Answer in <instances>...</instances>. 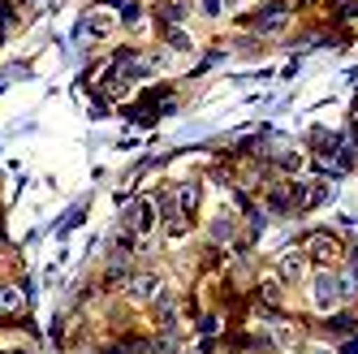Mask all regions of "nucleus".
Here are the masks:
<instances>
[{"label": "nucleus", "instance_id": "1", "mask_svg": "<svg viewBox=\"0 0 358 354\" xmlns=\"http://www.w3.org/2000/svg\"><path fill=\"white\" fill-rule=\"evenodd\" d=\"M294 17H298V5L294 0H259L246 17H242V27L255 35V39H276V35H285L294 27Z\"/></svg>", "mask_w": 358, "mask_h": 354}, {"label": "nucleus", "instance_id": "2", "mask_svg": "<svg viewBox=\"0 0 358 354\" xmlns=\"http://www.w3.org/2000/svg\"><path fill=\"white\" fill-rule=\"evenodd\" d=\"M302 255L311 260V268H341L350 255V238L341 229H306L302 234Z\"/></svg>", "mask_w": 358, "mask_h": 354}, {"label": "nucleus", "instance_id": "3", "mask_svg": "<svg viewBox=\"0 0 358 354\" xmlns=\"http://www.w3.org/2000/svg\"><path fill=\"white\" fill-rule=\"evenodd\" d=\"M302 294H306V311H311V320H320V316H328V311L345 307V302H341L337 268H311V276H306Z\"/></svg>", "mask_w": 358, "mask_h": 354}, {"label": "nucleus", "instance_id": "4", "mask_svg": "<svg viewBox=\"0 0 358 354\" xmlns=\"http://www.w3.org/2000/svg\"><path fill=\"white\" fill-rule=\"evenodd\" d=\"M272 272H276L289 290H302V285H306V276H311V260L302 255V246H285V250H276Z\"/></svg>", "mask_w": 358, "mask_h": 354}, {"label": "nucleus", "instance_id": "5", "mask_svg": "<svg viewBox=\"0 0 358 354\" xmlns=\"http://www.w3.org/2000/svg\"><path fill=\"white\" fill-rule=\"evenodd\" d=\"M315 328H320L324 341L337 346V341H345V337L358 333V307H337V311H328V316L315 320Z\"/></svg>", "mask_w": 358, "mask_h": 354}, {"label": "nucleus", "instance_id": "6", "mask_svg": "<svg viewBox=\"0 0 358 354\" xmlns=\"http://www.w3.org/2000/svg\"><path fill=\"white\" fill-rule=\"evenodd\" d=\"M208 242L220 246V250L238 246L242 242V220L234 212H212V220H208Z\"/></svg>", "mask_w": 358, "mask_h": 354}, {"label": "nucleus", "instance_id": "7", "mask_svg": "<svg viewBox=\"0 0 358 354\" xmlns=\"http://www.w3.org/2000/svg\"><path fill=\"white\" fill-rule=\"evenodd\" d=\"M164 294V281H160V272H151V268H143V272H130V281H125V298L130 302H156Z\"/></svg>", "mask_w": 358, "mask_h": 354}, {"label": "nucleus", "instance_id": "8", "mask_svg": "<svg viewBox=\"0 0 358 354\" xmlns=\"http://www.w3.org/2000/svg\"><path fill=\"white\" fill-rule=\"evenodd\" d=\"M117 27H121V22H117V13L99 5V9H91V13L83 17V27H78V39H83V43H99V39H108Z\"/></svg>", "mask_w": 358, "mask_h": 354}, {"label": "nucleus", "instance_id": "9", "mask_svg": "<svg viewBox=\"0 0 358 354\" xmlns=\"http://www.w3.org/2000/svg\"><path fill=\"white\" fill-rule=\"evenodd\" d=\"M117 22H121V27L130 31V35H138V31L147 27V22H151V13H147L143 0H125V5L117 9Z\"/></svg>", "mask_w": 358, "mask_h": 354}, {"label": "nucleus", "instance_id": "10", "mask_svg": "<svg viewBox=\"0 0 358 354\" xmlns=\"http://www.w3.org/2000/svg\"><path fill=\"white\" fill-rule=\"evenodd\" d=\"M173 190H177V212H182V216H194L199 204H203V186L190 177V182H177Z\"/></svg>", "mask_w": 358, "mask_h": 354}, {"label": "nucleus", "instance_id": "11", "mask_svg": "<svg viewBox=\"0 0 358 354\" xmlns=\"http://www.w3.org/2000/svg\"><path fill=\"white\" fill-rule=\"evenodd\" d=\"M22 307H27V298H22V290L13 281H0V316H17Z\"/></svg>", "mask_w": 358, "mask_h": 354}, {"label": "nucleus", "instance_id": "12", "mask_svg": "<svg viewBox=\"0 0 358 354\" xmlns=\"http://www.w3.org/2000/svg\"><path fill=\"white\" fill-rule=\"evenodd\" d=\"M160 229H164L169 242H182V238H190V216H182V212H177V216H164Z\"/></svg>", "mask_w": 358, "mask_h": 354}, {"label": "nucleus", "instance_id": "13", "mask_svg": "<svg viewBox=\"0 0 358 354\" xmlns=\"http://www.w3.org/2000/svg\"><path fill=\"white\" fill-rule=\"evenodd\" d=\"M328 17L341 22V27H354V22H358V0H332V5H328Z\"/></svg>", "mask_w": 358, "mask_h": 354}, {"label": "nucleus", "instance_id": "14", "mask_svg": "<svg viewBox=\"0 0 358 354\" xmlns=\"http://www.w3.org/2000/svg\"><path fill=\"white\" fill-rule=\"evenodd\" d=\"M160 31H164V43L173 48V52H190V48H194V39H190L186 27H160Z\"/></svg>", "mask_w": 358, "mask_h": 354}, {"label": "nucleus", "instance_id": "15", "mask_svg": "<svg viewBox=\"0 0 358 354\" xmlns=\"http://www.w3.org/2000/svg\"><path fill=\"white\" fill-rule=\"evenodd\" d=\"M151 204H156L160 220H164V216H177V190H173V186H160L156 194H151Z\"/></svg>", "mask_w": 358, "mask_h": 354}, {"label": "nucleus", "instance_id": "16", "mask_svg": "<svg viewBox=\"0 0 358 354\" xmlns=\"http://www.w3.org/2000/svg\"><path fill=\"white\" fill-rule=\"evenodd\" d=\"M224 9H229V0H194V13H199V17H208V22L224 17Z\"/></svg>", "mask_w": 358, "mask_h": 354}, {"label": "nucleus", "instance_id": "17", "mask_svg": "<svg viewBox=\"0 0 358 354\" xmlns=\"http://www.w3.org/2000/svg\"><path fill=\"white\" fill-rule=\"evenodd\" d=\"M13 27H17V5L13 0H0V39H5Z\"/></svg>", "mask_w": 358, "mask_h": 354}, {"label": "nucleus", "instance_id": "18", "mask_svg": "<svg viewBox=\"0 0 358 354\" xmlns=\"http://www.w3.org/2000/svg\"><path fill=\"white\" fill-rule=\"evenodd\" d=\"M302 354H337V346H332V341H324V337H311V341L302 346Z\"/></svg>", "mask_w": 358, "mask_h": 354}, {"label": "nucleus", "instance_id": "19", "mask_svg": "<svg viewBox=\"0 0 358 354\" xmlns=\"http://www.w3.org/2000/svg\"><path fill=\"white\" fill-rule=\"evenodd\" d=\"M216 328H220V320H216V311H208V316H203V320H199V333H203V337H216Z\"/></svg>", "mask_w": 358, "mask_h": 354}, {"label": "nucleus", "instance_id": "20", "mask_svg": "<svg viewBox=\"0 0 358 354\" xmlns=\"http://www.w3.org/2000/svg\"><path fill=\"white\" fill-rule=\"evenodd\" d=\"M337 354H358V333L345 337V341H337Z\"/></svg>", "mask_w": 358, "mask_h": 354}, {"label": "nucleus", "instance_id": "21", "mask_svg": "<svg viewBox=\"0 0 358 354\" xmlns=\"http://www.w3.org/2000/svg\"><path fill=\"white\" fill-rule=\"evenodd\" d=\"M9 354H35V350H31V346H13Z\"/></svg>", "mask_w": 358, "mask_h": 354}, {"label": "nucleus", "instance_id": "22", "mask_svg": "<svg viewBox=\"0 0 358 354\" xmlns=\"http://www.w3.org/2000/svg\"><path fill=\"white\" fill-rule=\"evenodd\" d=\"M182 354H208V346H190V350H182Z\"/></svg>", "mask_w": 358, "mask_h": 354}, {"label": "nucleus", "instance_id": "23", "mask_svg": "<svg viewBox=\"0 0 358 354\" xmlns=\"http://www.w3.org/2000/svg\"><path fill=\"white\" fill-rule=\"evenodd\" d=\"M354 117H358V91H354Z\"/></svg>", "mask_w": 358, "mask_h": 354}, {"label": "nucleus", "instance_id": "24", "mask_svg": "<svg viewBox=\"0 0 358 354\" xmlns=\"http://www.w3.org/2000/svg\"><path fill=\"white\" fill-rule=\"evenodd\" d=\"M73 354H87V350H73Z\"/></svg>", "mask_w": 358, "mask_h": 354}, {"label": "nucleus", "instance_id": "25", "mask_svg": "<svg viewBox=\"0 0 358 354\" xmlns=\"http://www.w3.org/2000/svg\"><path fill=\"white\" fill-rule=\"evenodd\" d=\"M280 354H294V350H280Z\"/></svg>", "mask_w": 358, "mask_h": 354}]
</instances>
